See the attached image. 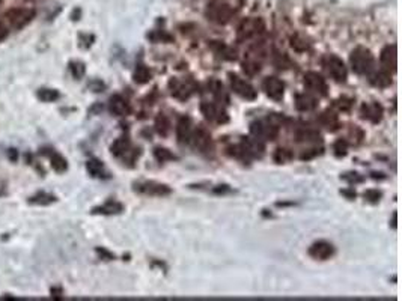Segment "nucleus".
<instances>
[{
	"label": "nucleus",
	"instance_id": "16",
	"mask_svg": "<svg viewBox=\"0 0 402 301\" xmlns=\"http://www.w3.org/2000/svg\"><path fill=\"white\" fill-rule=\"evenodd\" d=\"M383 113L384 109L381 104L378 103H369V104H363L360 109V115L363 119L369 120L371 123H380L383 119Z\"/></svg>",
	"mask_w": 402,
	"mask_h": 301
},
{
	"label": "nucleus",
	"instance_id": "7",
	"mask_svg": "<svg viewBox=\"0 0 402 301\" xmlns=\"http://www.w3.org/2000/svg\"><path fill=\"white\" fill-rule=\"evenodd\" d=\"M323 65L327 71V74L337 83H345L346 77H348V71L346 66L343 63V60L340 58H337L336 55H327L323 59Z\"/></svg>",
	"mask_w": 402,
	"mask_h": 301
},
{
	"label": "nucleus",
	"instance_id": "25",
	"mask_svg": "<svg viewBox=\"0 0 402 301\" xmlns=\"http://www.w3.org/2000/svg\"><path fill=\"white\" fill-rule=\"evenodd\" d=\"M320 122L323 123V126H326L329 131H336L337 128H339V118L335 112L332 110H326L321 118H320Z\"/></svg>",
	"mask_w": 402,
	"mask_h": 301
},
{
	"label": "nucleus",
	"instance_id": "30",
	"mask_svg": "<svg viewBox=\"0 0 402 301\" xmlns=\"http://www.w3.org/2000/svg\"><path fill=\"white\" fill-rule=\"evenodd\" d=\"M292 158H294L292 152H291L289 149H286V148H279V149H276V152H274V155H273V160H274V163H277V164H286V163H289Z\"/></svg>",
	"mask_w": 402,
	"mask_h": 301
},
{
	"label": "nucleus",
	"instance_id": "2",
	"mask_svg": "<svg viewBox=\"0 0 402 301\" xmlns=\"http://www.w3.org/2000/svg\"><path fill=\"white\" fill-rule=\"evenodd\" d=\"M349 62H351V68L355 74L359 75H369L374 71V65H375V59L371 53V50H368L366 47H355L351 55H349Z\"/></svg>",
	"mask_w": 402,
	"mask_h": 301
},
{
	"label": "nucleus",
	"instance_id": "21",
	"mask_svg": "<svg viewBox=\"0 0 402 301\" xmlns=\"http://www.w3.org/2000/svg\"><path fill=\"white\" fill-rule=\"evenodd\" d=\"M369 81H371V84L375 86V88H380V89L389 88V86L392 84L390 71H387V69L374 71L372 74H369Z\"/></svg>",
	"mask_w": 402,
	"mask_h": 301
},
{
	"label": "nucleus",
	"instance_id": "9",
	"mask_svg": "<svg viewBox=\"0 0 402 301\" xmlns=\"http://www.w3.org/2000/svg\"><path fill=\"white\" fill-rule=\"evenodd\" d=\"M169 89H170L172 97H175L176 100H180V101H186V100H189L193 95L196 86H195L193 81H189V80L170 78Z\"/></svg>",
	"mask_w": 402,
	"mask_h": 301
},
{
	"label": "nucleus",
	"instance_id": "18",
	"mask_svg": "<svg viewBox=\"0 0 402 301\" xmlns=\"http://www.w3.org/2000/svg\"><path fill=\"white\" fill-rule=\"evenodd\" d=\"M380 60H381V65L384 66V69L395 72V71H396V65H398L396 46H386V47L381 50Z\"/></svg>",
	"mask_w": 402,
	"mask_h": 301
},
{
	"label": "nucleus",
	"instance_id": "14",
	"mask_svg": "<svg viewBox=\"0 0 402 301\" xmlns=\"http://www.w3.org/2000/svg\"><path fill=\"white\" fill-rule=\"evenodd\" d=\"M307 253L312 259H315V261H327V259H330V257H333L335 247L329 241H317L309 247Z\"/></svg>",
	"mask_w": 402,
	"mask_h": 301
},
{
	"label": "nucleus",
	"instance_id": "13",
	"mask_svg": "<svg viewBox=\"0 0 402 301\" xmlns=\"http://www.w3.org/2000/svg\"><path fill=\"white\" fill-rule=\"evenodd\" d=\"M262 88L267 94V97H270L273 101H282L285 95V84L280 78L277 77H265L262 81Z\"/></svg>",
	"mask_w": 402,
	"mask_h": 301
},
{
	"label": "nucleus",
	"instance_id": "33",
	"mask_svg": "<svg viewBox=\"0 0 402 301\" xmlns=\"http://www.w3.org/2000/svg\"><path fill=\"white\" fill-rule=\"evenodd\" d=\"M148 38L149 39H152L154 42H172L173 41V38L167 33V32H160V30H155L154 33H151V35H148Z\"/></svg>",
	"mask_w": 402,
	"mask_h": 301
},
{
	"label": "nucleus",
	"instance_id": "10",
	"mask_svg": "<svg viewBox=\"0 0 402 301\" xmlns=\"http://www.w3.org/2000/svg\"><path fill=\"white\" fill-rule=\"evenodd\" d=\"M201 112L209 122H214V123H218V125L229 122V116H228L226 110L223 109V106H220L217 103L203 101L201 104Z\"/></svg>",
	"mask_w": 402,
	"mask_h": 301
},
{
	"label": "nucleus",
	"instance_id": "36",
	"mask_svg": "<svg viewBox=\"0 0 402 301\" xmlns=\"http://www.w3.org/2000/svg\"><path fill=\"white\" fill-rule=\"evenodd\" d=\"M335 107L339 109L340 112H349L351 107H352V100L351 98H346V97H342L339 100L335 101Z\"/></svg>",
	"mask_w": 402,
	"mask_h": 301
},
{
	"label": "nucleus",
	"instance_id": "34",
	"mask_svg": "<svg viewBox=\"0 0 402 301\" xmlns=\"http://www.w3.org/2000/svg\"><path fill=\"white\" fill-rule=\"evenodd\" d=\"M333 151H335V155L336 157H345L346 155V151H348V142L345 139L336 140V143L333 146Z\"/></svg>",
	"mask_w": 402,
	"mask_h": 301
},
{
	"label": "nucleus",
	"instance_id": "12",
	"mask_svg": "<svg viewBox=\"0 0 402 301\" xmlns=\"http://www.w3.org/2000/svg\"><path fill=\"white\" fill-rule=\"evenodd\" d=\"M190 143L193 145V148L202 154H206L212 149V139L211 134L206 128L203 126H198L196 130H193L192 137H190Z\"/></svg>",
	"mask_w": 402,
	"mask_h": 301
},
{
	"label": "nucleus",
	"instance_id": "29",
	"mask_svg": "<svg viewBox=\"0 0 402 301\" xmlns=\"http://www.w3.org/2000/svg\"><path fill=\"white\" fill-rule=\"evenodd\" d=\"M154 158L158 161V163H166V161H173L176 160V157L166 148H161V146H157L154 148Z\"/></svg>",
	"mask_w": 402,
	"mask_h": 301
},
{
	"label": "nucleus",
	"instance_id": "41",
	"mask_svg": "<svg viewBox=\"0 0 402 301\" xmlns=\"http://www.w3.org/2000/svg\"><path fill=\"white\" fill-rule=\"evenodd\" d=\"M231 191H232V188L229 185H217V187L212 188V193L214 194H228Z\"/></svg>",
	"mask_w": 402,
	"mask_h": 301
},
{
	"label": "nucleus",
	"instance_id": "19",
	"mask_svg": "<svg viewBox=\"0 0 402 301\" xmlns=\"http://www.w3.org/2000/svg\"><path fill=\"white\" fill-rule=\"evenodd\" d=\"M208 89L212 94V97H214V100H215L217 104L221 106V104H228L229 103V95L225 91V86H223L221 81H218L217 78H211L208 81Z\"/></svg>",
	"mask_w": 402,
	"mask_h": 301
},
{
	"label": "nucleus",
	"instance_id": "28",
	"mask_svg": "<svg viewBox=\"0 0 402 301\" xmlns=\"http://www.w3.org/2000/svg\"><path fill=\"white\" fill-rule=\"evenodd\" d=\"M87 172L95 178H104L107 175L106 170H104V164L101 161H98V160L87 161Z\"/></svg>",
	"mask_w": 402,
	"mask_h": 301
},
{
	"label": "nucleus",
	"instance_id": "39",
	"mask_svg": "<svg viewBox=\"0 0 402 301\" xmlns=\"http://www.w3.org/2000/svg\"><path fill=\"white\" fill-rule=\"evenodd\" d=\"M52 166H53L58 172L67 170V161H65L61 155H58V154H55V155L52 157Z\"/></svg>",
	"mask_w": 402,
	"mask_h": 301
},
{
	"label": "nucleus",
	"instance_id": "5",
	"mask_svg": "<svg viewBox=\"0 0 402 301\" xmlns=\"http://www.w3.org/2000/svg\"><path fill=\"white\" fill-rule=\"evenodd\" d=\"M133 190L149 197H164L172 193V188L166 184H160L155 181H137L133 184Z\"/></svg>",
	"mask_w": 402,
	"mask_h": 301
},
{
	"label": "nucleus",
	"instance_id": "6",
	"mask_svg": "<svg viewBox=\"0 0 402 301\" xmlns=\"http://www.w3.org/2000/svg\"><path fill=\"white\" fill-rule=\"evenodd\" d=\"M250 133L253 137L259 139L261 142L276 140L279 136V128L276 123L265 122V120H255L250 123Z\"/></svg>",
	"mask_w": 402,
	"mask_h": 301
},
{
	"label": "nucleus",
	"instance_id": "17",
	"mask_svg": "<svg viewBox=\"0 0 402 301\" xmlns=\"http://www.w3.org/2000/svg\"><path fill=\"white\" fill-rule=\"evenodd\" d=\"M192 133H193L192 119L189 116H183L180 119V122H178V125H176V139H178V143H181V145L190 143Z\"/></svg>",
	"mask_w": 402,
	"mask_h": 301
},
{
	"label": "nucleus",
	"instance_id": "42",
	"mask_svg": "<svg viewBox=\"0 0 402 301\" xmlns=\"http://www.w3.org/2000/svg\"><path fill=\"white\" fill-rule=\"evenodd\" d=\"M396 217H398V214L393 212V220H392V226H393V228H396Z\"/></svg>",
	"mask_w": 402,
	"mask_h": 301
},
{
	"label": "nucleus",
	"instance_id": "35",
	"mask_svg": "<svg viewBox=\"0 0 402 301\" xmlns=\"http://www.w3.org/2000/svg\"><path fill=\"white\" fill-rule=\"evenodd\" d=\"M69 69H71V72H72L74 78H77V80H78V78H81V77L84 75V71H86L84 63H81V62H71Z\"/></svg>",
	"mask_w": 402,
	"mask_h": 301
},
{
	"label": "nucleus",
	"instance_id": "38",
	"mask_svg": "<svg viewBox=\"0 0 402 301\" xmlns=\"http://www.w3.org/2000/svg\"><path fill=\"white\" fill-rule=\"evenodd\" d=\"M38 95L42 101H55L59 97V94L56 91H52V89H41Z\"/></svg>",
	"mask_w": 402,
	"mask_h": 301
},
{
	"label": "nucleus",
	"instance_id": "8",
	"mask_svg": "<svg viewBox=\"0 0 402 301\" xmlns=\"http://www.w3.org/2000/svg\"><path fill=\"white\" fill-rule=\"evenodd\" d=\"M228 77H229L231 88H232L234 94H237L240 98H243V100H246V101H255V100H256L258 92H256V89L253 88V86H252L249 81H246L244 78L238 77V75L234 74V72H229Z\"/></svg>",
	"mask_w": 402,
	"mask_h": 301
},
{
	"label": "nucleus",
	"instance_id": "24",
	"mask_svg": "<svg viewBox=\"0 0 402 301\" xmlns=\"http://www.w3.org/2000/svg\"><path fill=\"white\" fill-rule=\"evenodd\" d=\"M124 211V206L119 202L109 200L104 205L98 206L94 209V214H103V216H115V214H121Z\"/></svg>",
	"mask_w": 402,
	"mask_h": 301
},
{
	"label": "nucleus",
	"instance_id": "4",
	"mask_svg": "<svg viewBox=\"0 0 402 301\" xmlns=\"http://www.w3.org/2000/svg\"><path fill=\"white\" fill-rule=\"evenodd\" d=\"M110 149H112V154L116 158H119V160H122L125 163H134V161H136V158L140 155V149L134 148L128 137L116 139Z\"/></svg>",
	"mask_w": 402,
	"mask_h": 301
},
{
	"label": "nucleus",
	"instance_id": "15",
	"mask_svg": "<svg viewBox=\"0 0 402 301\" xmlns=\"http://www.w3.org/2000/svg\"><path fill=\"white\" fill-rule=\"evenodd\" d=\"M240 146L243 148L244 154L247 155V158H261L265 154V145L264 142H261L259 139L253 137V136H247L241 139Z\"/></svg>",
	"mask_w": 402,
	"mask_h": 301
},
{
	"label": "nucleus",
	"instance_id": "1",
	"mask_svg": "<svg viewBox=\"0 0 402 301\" xmlns=\"http://www.w3.org/2000/svg\"><path fill=\"white\" fill-rule=\"evenodd\" d=\"M244 0H211L206 6L205 15L209 21L225 26L243 8Z\"/></svg>",
	"mask_w": 402,
	"mask_h": 301
},
{
	"label": "nucleus",
	"instance_id": "40",
	"mask_svg": "<svg viewBox=\"0 0 402 301\" xmlns=\"http://www.w3.org/2000/svg\"><path fill=\"white\" fill-rule=\"evenodd\" d=\"M321 154H323V149H307V151H304V152L300 155V158H301L303 161H309V160L315 158V157H318V155H321Z\"/></svg>",
	"mask_w": 402,
	"mask_h": 301
},
{
	"label": "nucleus",
	"instance_id": "22",
	"mask_svg": "<svg viewBox=\"0 0 402 301\" xmlns=\"http://www.w3.org/2000/svg\"><path fill=\"white\" fill-rule=\"evenodd\" d=\"M317 106H318V103L314 97L306 95V94L295 95V107L300 112H312V110L317 109Z\"/></svg>",
	"mask_w": 402,
	"mask_h": 301
},
{
	"label": "nucleus",
	"instance_id": "26",
	"mask_svg": "<svg viewBox=\"0 0 402 301\" xmlns=\"http://www.w3.org/2000/svg\"><path fill=\"white\" fill-rule=\"evenodd\" d=\"M155 131L161 136L166 137L170 134L172 131V123L169 120V118L164 113H158V116L155 118Z\"/></svg>",
	"mask_w": 402,
	"mask_h": 301
},
{
	"label": "nucleus",
	"instance_id": "11",
	"mask_svg": "<svg viewBox=\"0 0 402 301\" xmlns=\"http://www.w3.org/2000/svg\"><path fill=\"white\" fill-rule=\"evenodd\" d=\"M304 86L310 94H314L317 97H326L329 92L326 80L323 78L321 74L315 71H309L304 74Z\"/></svg>",
	"mask_w": 402,
	"mask_h": 301
},
{
	"label": "nucleus",
	"instance_id": "37",
	"mask_svg": "<svg viewBox=\"0 0 402 301\" xmlns=\"http://www.w3.org/2000/svg\"><path fill=\"white\" fill-rule=\"evenodd\" d=\"M363 197H365L368 202H371V203H378V202L381 200V197H383V193L378 191V190L371 188V190H366V191H365Z\"/></svg>",
	"mask_w": 402,
	"mask_h": 301
},
{
	"label": "nucleus",
	"instance_id": "23",
	"mask_svg": "<svg viewBox=\"0 0 402 301\" xmlns=\"http://www.w3.org/2000/svg\"><path fill=\"white\" fill-rule=\"evenodd\" d=\"M295 139L300 143H317L321 140V136L317 130H312V128H300L295 133Z\"/></svg>",
	"mask_w": 402,
	"mask_h": 301
},
{
	"label": "nucleus",
	"instance_id": "20",
	"mask_svg": "<svg viewBox=\"0 0 402 301\" xmlns=\"http://www.w3.org/2000/svg\"><path fill=\"white\" fill-rule=\"evenodd\" d=\"M109 109L113 115L116 116H128L131 113V106L130 103L121 97V95H113L109 101Z\"/></svg>",
	"mask_w": 402,
	"mask_h": 301
},
{
	"label": "nucleus",
	"instance_id": "32",
	"mask_svg": "<svg viewBox=\"0 0 402 301\" xmlns=\"http://www.w3.org/2000/svg\"><path fill=\"white\" fill-rule=\"evenodd\" d=\"M340 178H342L343 181H346L348 184H351V185H352V184H354V185H355V184H362V182L365 181V178H363L360 174H357V172H348V174H343Z\"/></svg>",
	"mask_w": 402,
	"mask_h": 301
},
{
	"label": "nucleus",
	"instance_id": "31",
	"mask_svg": "<svg viewBox=\"0 0 402 301\" xmlns=\"http://www.w3.org/2000/svg\"><path fill=\"white\" fill-rule=\"evenodd\" d=\"M243 71L247 75L253 77V75H256L261 71V63L259 62H255V60H250V59H246L243 62Z\"/></svg>",
	"mask_w": 402,
	"mask_h": 301
},
{
	"label": "nucleus",
	"instance_id": "3",
	"mask_svg": "<svg viewBox=\"0 0 402 301\" xmlns=\"http://www.w3.org/2000/svg\"><path fill=\"white\" fill-rule=\"evenodd\" d=\"M264 30H265V23L262 18H258V17L246 18L241 21V24L237 29V41L244 42V41L253 39L256 36L262 35Z\"/></svg>",
	"mask_w": 402,
	"mask_h": 301
},
{
	"label": "nucleus",
	"instance_id": "27",
	"mask_svg": "<svg viewBox=\"0 0 402 301\" xmlns=\"http://www.w3.org/2000/svg\"><path fill=\"white\" fill-rule=\"evenodd\" d=\"M152 78V74L149 71L148 66H145L143 63H139L134 69V74H133V80L136 81L137 84H146L149 80Z\"/></svg>",
	"mask_w": 402,
	"mask_h": 301
}]
</instances>
